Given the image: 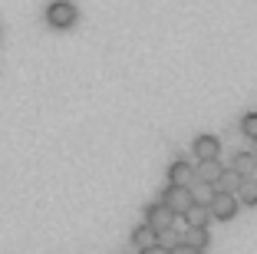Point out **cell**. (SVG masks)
<instances>
[{"label": "cell", "instance_id": "cell-10", "mask_svg": "<svg viewBox=\"0 0 257 254\" xmlns=\"http://www.w3.org/2000/svg\"><path fill=\"white\" fill-rule=\"evenodd\" d=\"M208 218H214L211 208H208V205H195V208L185 215V221H188V228H204V224H208Z\"/></svg>", "mask_w": 257, "mask_h": 254}, {"label": "cell", "instance_id": "cell-15", "mask_svg": "<svg viewBox=\"0 0 257 254\" xmlns=\"http://www.w3.org/2000/svg\"><path fill=\"white\" fill-rule=\"evenodd\" d=\"M172 254H201V251H198V247H191V244H175Z\"/></svg>", "mask_w": 257, "mask_h": 254}, {"label": "cell", "instance_id": "cell-5", "mask_svg": "<svg viewBox=\"0 0 257 254\" xmlns=\"http://www.w3.org/2000/svg\"><path fill=\"white\" fill-rule=\"evenodd\" d=\"M237 211V198L231 192H218L214 195V202H211V215L218 218V221H231Z\"/></svg>", "mask_w": 257, "mask_h": 254}, {"label": "cell", "instance_id": "cell-8", "mask_svg": "<svg viewBox=\"0 0 257 254\" xmlns=\"http://www.w3.org/2000/svg\"><path fill=\"white\" fill-rule=\"evenodd\" d=\"M231 168H234L241 179H250V175H254V168H257V155H254V152H237L234 162H231Z\"/></svg>", "mask_w": 257, "mask_h": 254}, {"label": "cell", "instance_id": "cell-2", "mask_svg": "<svg viewBox=\"0 0 257 254\" xmlns=\"http://www.w3.org/2000/svg\"><path fill=\"white\" fill-rule=\"evenodd\" d=\"M46 20H50V27H56V30H66V27L76 23V7L69 0H53V4L46 7Z\"/></svg>", "mask_w": 257, "mask_h": 254}, {"label": "cell", "instance_id": "cell-1", "mask_svg": "<svg viewBox=\"0 0 257 254\" xmlns=\"http://www.w3.org/2000/svg\"><path fill=\"white\" fill-rule=\"evenodd\" d=\"M162 202L175 211V215H188L195 208V192L191 188H182V185H168L165 195H162Z\"/></svg>", "mask_w": 257, "mask_h": 254}, {"label": "cell", "instance_id": "cell-16", "mask_svg": "<svg viewBox=\"0 0 257 254\" xmlns=\"http://www.w3.org/2000/svg\"><path fill=\"white\" fill-rule=\"evenodd\" d=\"M142 254H172V247H162V244H155V247H149V251H142Z\"/></svg>", "mask_w": 257, "mask_h": 254}, {"label": "cell", "instance_id": "cell-7", "mask_svg": "<svg viewBox=\"0 0 257 254\" xmlns=\"http://www.w3.org/2000/svg\"><path fill=\"white\" fill-rule=\"evenodd\" d=\"M132 244L142 247V251H149V247L159 244V231H155L152 224H139L136 231H132Z\"/></svg>", "mask_w": 257, "mask_h": 254}, {"label": "cell", "instance_id": "cell-6", "mask_svg": "<svg viewBox=\"0 0 257 254\" xmlns=\"http://www.w3.org/2000/svg\"><path fill=\"white\" fill-rule=\"evenodd\" d=\"M218 152H221V142L214 135H198L195 139V155L201 162H218Z\"/></svg>", "mask_w": 257, "mask_h": 254}, {"label": "cell", "instance_id": "cell-13", "mask_svg": "<svg viewBox=\"0 0 257 254\" xmlns=\"http://www.w3.org/2000/svg\"><path fill=\"white\" fill-rule=\"evenodd\" d=\"M244 185V179L234 172V168H227L224 172V179H221V185H218V192H231V195H237V188Z\"/></svg>", "mask_w": 257, "mask_h": 254}, {"label": "cell", "instance_id": "cell-4", "mask_svg": "<svg viewBox=\"0 0 257 254\" xmlns=\"http://www.w3.org/2000/svg\"><path fill=\"white\" fill-rule=\"evenodd\" d=\"M168 185H182V188L198 185V168H191L188 162H172L168 165Z\"/></svg>", "mask_w": 257, "mask_h": 254}, {"label": "cell", "instance_id": "cell-12", "mask_svg": "<svg viewBox=\"0 0 257 254\" xmlns=\"http://www.w3.org/2000/svg\"><path fill=\"white\" fill-rule=\"evenodd\" d=\"M234 198H237V202H244V205H257V182L254 179H244V185L237 188Z\"/></svg>", "mask_w": 257, "mask_h": 254}, {"label": "cell", "instance_id": "cell-11", "mask_svg": "<svg viewBox=\"0 0 257 254\" xmlns=\"http://www.w3.org/2000/svg\"><path fill=\"white\" fill-rule=\"evenodd\" d=\"M182 244H191V247H198V251H201V247L208 244V228H188V231H185V238H182Z\"/></svg>", "mask_w": 257, "mask_h": 254}, {"label": "cell", "instance_id": "cell-9", "mask_svg": "<svg viewBox=\"0 0 257 254\" xmlns=\"http://www.w3.org/2000/svg\"><path fill=\"white\" fill-rule=\"evenodd\" d=\"M221 179H224V168H221L218 162H201V168H198V182H204V185H221Z\"/></svg>", "mask_w": 257, "mask_h": 254}, {"label": "cell", "instance_id": "cell-3", "mask_svg": "<svg viewBox=\"0 0 257 254\" xmlns=\"http://www.w3.org/2000/svg\"><path fill=\"white\" fill-rule=\"evenodd\" d=\"M172 221H175V211L168 208L165 202H155V205H149V208H145V224H152L159 234L168 231V228H172Z\"/></svg>", "mask_w": 257, "mask_h": 254}, {"label": "cell", "instance_id": "cell-14", "mask_svg": "<svg viewBox=\"0 0 257 254\" xmlns=\"http://www.w3.org/2000/svg\"><path fill=\"white\" fill-rule=\"evenodd\" d=\"M241 129H244V135H247V139H254V142H257V112H247V116H244V119H241Z\"/></svg>", "mask_w": 257, "mask_h": 254}]
</instances>
